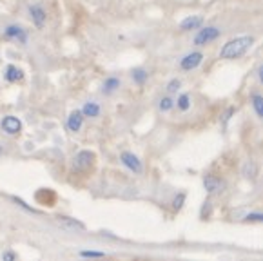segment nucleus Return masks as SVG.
<instances>
[{
	"instance_id": "obj_12",
	"label": "nucleus",
	"mask_w": 263,
	"mask_h": 261,
	"mask_svg": "<svg viewBox=\"0 0 263 261\" xmlns=\"http://www.w3.org/2000/svg\"><path fill=\"white\" fill-rule=\"evenodd\" d=\"M201 24H203V16L201 15H193V16H187L180 22V31H194V29H200Z\"/></svg>"
},
{
	"instance_id": "obj_3",
	"label": "nucleus",
	"mask_w": 263,
	"mask_h": 261,
	"mask_svg": "<svg viewBox=\"0 0 263 261\" xmlns=\"http://www.w3.org/2000/svg\"><path fill=\"white\" fill-rule=\"evenodd\" d=\"M27 11H29V18H31L33 26L36 29H44L47 24V11L40 2H35V4L27 6Z\"/></svg>"
},
{
	"instance_id": "obj_15",
	"label": "nucleus",
	"mask_w": 263,
	"mask_h": 261,
	"mask_svg": "<svg viewBox=\"0 0 263 261\" xmlns=\"http://www.w3.org/2000/svg\"><path fill=\"white\" fill-rule=\"evenodd\" d=\"M118 87H120V78L109 77V78H105L104 85H102V92H104V95H111V92L118 91Z\"/></svg>"
},
{
	"instance_id": "obj_23",
	"label": "nucleus",
	"mask_w": 263,
	"mask_h": 261,
	"mask_svg": "<svg viewBox=\"0 0 263 261\" xmlns=\"http://www.w3.org/2000/svg\"><path fill=\"white\" fill-rule=\"evenodd\" d=\"M180 87H182V80H180V78H173V80L167 84V92L173 95V92L180 91Z\"/></svg>"
},
{
	"instance_id": "obj_1",
	"label": "nucleus",
	"mask_w": 263,
	"mask_h": 261,
	"mask_svg": "<svg viewBox=\"0 0 263 261\" xmlns=\"http://www.w3.org/2000/svg\"><path fill=\"white\" fill-rule=\"evenodd\" d=\"M252 44H254V39H252V36H238V39L229 40V42L221 47L220 58H223V60H234V58L247 53V49L252 46Z\"/></svg>"
},
{
	"instance_id": "obj_25",
	"label": "nucleus",
	"mask_w": 263,
	"mask_h": 261,
	"mask_svg": "<svg viewBox=\"0 0 263 261\" xmlns=\"http://www.w3.org/2000/svg\"><path fill=\"white\" fill-rule=\"evenodd\" d=\"M11 201H15L16 205H20V207H22V209H26V211H29V212H35V209H33V207H29V205H26L22 200H20V198H16V196H11Z\"/></svg>"
},
{
	"instance_id": "obj_19",
	"label": "nucleus",
	"mask_w": 263,
	"mask_h": 261,
	"mask_svg": "<svg viewBox=\"0 0 263 261\" xmlns=\"http://www.w3.org/2000/svg\"><path fill=\"white\" fill-rule=\"evenodd\" d=\"M51 194H54V192H53V191H49V189H40V191L35 194V198H36L39 201H42L44 205H53V203H54L53 200H47V196H51Z\"/></svg>"
},
{
	"instance_id": "obj_21",
	"label": "nucleus",
	"mask_w": 263,
	"mask_h": 261,
	"mask_svg": "<svg viewBox=\"0 0 263 261\" xmlns=\"http://www.w3.org/2000/svg\"><path fill=\"white\" fill-rule=\"evenodd\" d=\"M78 256L84 257V259H97V257H105V252H100V250H80Z\"/></svg>"
},
{
	"instance_id": "obj_22",
	"label": "nucleus",
	"mask_w": 263,
	"mask_h": 261,
	"mask_svg": "<svg viewBox=\"0 0 263 261\" xmlns=\"http://www.w3.org/2000/svg\"><path fill=\"white\" fill-rule=\"evenodd\" d=\"M183 203H185V192H180V194L174 196V200H173L174 211H180V209L183 207Z\"/></svg>"
},
{
	"instance_id": "obj_13",
	"label": "nucleus",
	"mask_w": 263,
	"mask_h": 261,
	"mask_svg": "<svg viewBox=\"0 0 263 261\" xmlns=\"http://www.w3.org/2000/svg\"><path fill=\"white\" fill-rule=\"evenodd\" d=\"M58 221L62 223V227H66L67 231H85V225L82 221L74 218H67V216H58Z\"/></svg>"
},
{
	"instance_id": "obj_9",
	"label": "nucleus",
	"mask_w": 263,
	"mask_h": 261,
	"mask_svg": "<svg viewBox=\"0 0 263 261\" xmlns=\"http://www.w3.org/2000/svg\"><path fill=\"white\" fill-rule=\"evenodd\" d=\"M201 60H203V54H201L200 51H194V53L185 54V57L180 60V67H182V71H193L201 64Z\"/></svg>"
},
{
	"instance_id": "obj_8",
	"label": "nucleus",
	"mask_w": 263,
	"mask_h": 261,
	"mask_svg": "<svg viewBox=\"0 0 263 261\" xmlns=\"http://www.w3.org/2000/svg\"><path fill=\"white\" fill-rule=\"evenodd\" d=\"M84 118L85 116H84V113H82V109L71 111L66 120V129L69 130V133H78V130L82 129V125H84Z\"/></svg>"
},
{
	"instance_id": "obj_27",
	"label": "nucleus",
	"mask_w": 263,
	"mask_h": 261,
	"mask_svg": "<svg viewBox=\"0 0 263 261\" xmlns=\"http://www.w3.org/2000/svg\"><path fill=\"white\" fill-rule=\"evenodd\" d=\"M207 211H211V203H209V201H205V205H203V211H201V218H203V219L207 218Z\"/></svg>"
},
{
	"instance_id": "obj_24",
	"label": "nucleus",
	"mask_w": 263,
	"mask_h": 261,
	"mask_svg": "<svg viewBox=\"0 0 263 261\" xmlns=\"http://www.w3.org/2000/svg\"><path fill=\"white\" fill-rule=\"evenodd\" d=\"M245 221H261L263 223V214L261 212H251L245 216Z\"/></svg>"
},
{
	"instance_id": "obj_10",
	"label": "nucleus",
	"mask_w": 263,
	"mask_h": 261,
	"mask_svg": "<svg viewBox=\"0 0 263 261\" xmlns=\"http://www.w3.org/2000/svg\"><path fill=\"white\" fill-rule=\"evenodd\" d=\"M24 77H26V73H24V69H20L18 65H15V64L6 65V69H4L6 82H9V84H16V82H22Z\"/></svg>"
},
{
	"instance_id": "obj_2",
	"label": "nucleus",
	"mask_w": 263,
	"mask_h": 261,
	"mask_svg": "<svg viewBox=\"0 0 263 261\" xmlns=\"http://www.w3.org/2000/svg\"><path fill=\"white\" fill-rule=\"evenodd\" d=\"M93 163H95V153L85 149L74 154L73 161H71V167H73L74 173H87L93 167Z\"/></svg>"
},
{
	"instance_id": "obj_18",
	"label": "nucleus",
	"mask_w": 263,
	"mask_h": 261,
	"mask_svg": "<svg viewBox=\"0 0 263 261\" xmlns=\"http://www.w3.org/2000/svg\"><path fill=\"white\" fill-rule=\"evenodd\" d=\"M131 78L136 82L138 85H143L145 82H147V78H149V73L145 69H135L131 73Z\"/></svg>"
},
{
	"instance_id": "obj_16",
	"label": "nucleus",
	"mask_w": 263,
	"mask_h": 261,
	"mask_svg": "<svg viewBox=\"0 0 263 261\" xmlns=\"http://www.w3.org/2000/svg\"><path fill=\"white\" fill-rule=\"evenodd\" d=\"M251 102H252V109H254V113L259 116V118H263V96L261 95H252Z\"/></svg>"
},
{
	"instance_id": "obj_4",
	"label": "nucleus",
	"mask_w": 263,
	"mask_h": 261,
	"mask_svg": "<svg viewBox=\"0 0 263 261\" xmlns=\"http://www.w3.org/2000/svg\"><path fill=\"white\" fill-rule=\"evenodd\" d=\"M0 130L8 136H16L22 133V122H20L18 116L6 115L4 118L0 120Z\"/></svg>"
},
{
	"instance_id": "obj_14",
	"label": "nucleus",
	"mask_w": 263,
	"mask_h": 261,
	"mask_svg": "<svg viewBox=\"0 0 263 261\" xmlns=\"http://www.w3.org/2000/svg\"><path fill=\"white\" fill-rule=\"evenodd\" d=\"M82 113H84L85 118H98L100 113H102V109L97 102H85L84 107H82Z\"/></svg>"
},
{
	"instance_id": "obj_29",
	"label": "nucleus",
	"mask_w": 263,
	"mask_h": 261,
	"mask_svg": "<svg viewBox=\"0 0 263 261\" xmlns=\"http://www.w3.org/2000/svg\"><path fill=\"white\" fill-rule=\"evenodd\" d=\"M0 154H2V151H0Z\"/></svg>"
},
{
	"instance_id": "obj_26",
	"label": "nucleus",
	"mask_w": 263,
	"mask_h": 261,
	"mask_svg": "<svg viewBox=\"0 0 263 261\" xmlns=\"http://www.w3.org/2000/svg\"><path fill=\"white\" fill-rule=\"evenodd\" d=\"M2 259L4 261H16L18 259V256H16L15 252H11V250H6V252L2 254Z\"/></svg>"
},
{
	"instance_id": "obj_5",
	"label": "nucleus",
	"mask_w": 263,
	"mask_h": 261,
	"mask_svg": "<svg viewBox=\"0 0 263 261\" xmlns=\"http://www.w3.org/2000/svg\"><path fill=\"white\" fill-rule=\"evenodd\" d=\"M4 36L8 40H13V42L18 44H27V39H29V33L24 26L20 24H9V26L4 27Z\"/></svg>"
},
{
	"instance_id": "obj_20",
	"label": "nucleus",
	"mask_w": 263,
	"mask_h": 261,
	"mask_svg": "<svg viewBox=\"0 0 263 261\" xmlns=\"http://www.w3.org/2000/svg\"><path fill=\"white\" fill-rule=\"evenodd\" d=\"M173 107H174V100L171 98V96H163V98H160L158 109H160L162 113H169Z\"/></svg>"
},
{
	"instance_id": "obj_17",
	"label": "nucleus",
	"mask_w": 263,
	"mask_h": 261,
	"mask_svg": "<svg viewBox=\"0 0 263 261\" xmlns=\"http://www.w3.org/2000/svg\"><path fill=\"white\" fill-rule=\"evenodd\" d=\"M176 107H178L182 113H185L191 109V96L187 95V92H183V95L178 96V100H176Z\"/></svg>"
},
{
	"instance_id": "obj_6",
	"label": "nucleus",
	"mask_w": 263,
	"mask_h": 261,
	"mask_svg": "<svg viewBox=\"0 0 263 261\" xmlns=\"http://www.w3.org/2000/svg\"><path fill=\"white\" fill-rule=\"evenodd\" d=\"M218 36H220V29H218V27H213V26L200 27L196 36H194V44H196V46H205V44L216 40Z\"/></svg>"
},
{
	"instance_id": "obj_11",
	"label": "nucleus",
	"mask_w": 263,
	"mask_h": 261,
	"mask_svg": "<svg viewBox=\"0 0 263 261\" xmlns=\"http://www.w3.org/2000/svg\"><path fill=\"white\" fill-rule=\"evenodd\" d=\"M223 185H225L223 181H221L218 176H214V174H207V176L203 178V189H205L209 194H214V192L221 191Z\"/></svg>"
},
{
	"instance_id": "obj_7",
	"label": "nucleus",
	"mask_w": 263,
	"mask_h": 261,
	"mask_svg": "<svg viewBox=\"0 0 263 261\" xmlns=\"http://www.w3.org/2000/svg\"><path fill=\"white\" fill-rule=\"evenodd\" d=\"M120 161L124 163L125 167H127L131 173L135 174H142L143 173V165H142V160H140L138 156H136L135 153H129V151H124V153L120 154Z\"/></svg>"
},
{
	"instance_id": "obj_28",
	"label": "nucleus",
	"mask_w": 263,
	"mask_h": 261,
	"mask_svg": "<svg viewBox=\"0 0 263 261\" xmlns=\"http://www.w3.org/2000/svg\"><path fill=\"white\" fill-rule=\"evenodd\" d=\"M258 77H259V82L263 84V64H261V67L258 69Z\"/></svg>"
}]
</instances>
